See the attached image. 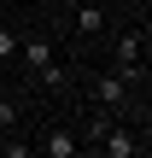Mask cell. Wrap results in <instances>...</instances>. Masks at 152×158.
<instances>
[{"mask_svg": "<svg viewBox=\"0 0 152 158\" xmlns=\"http://www.w3.org/2000/svg\"><path fill=\"white\" fill-rule=\"evenodd\" d=\"M18 59H23V64H29V70H35V76L47 82V88L59 82V64H53V53H47V41H18Z\"/></svg>", "mask_w": 152, "mask_h": 158, "instance_id": "6da1fadb", "label": "cell"}, {"mask_svg": "<svg viewBox=\"0 0 152 158\" xmlns=\"http://www.w3.org/2000/svg\"><path fill=\"white\" fill-rule=\"evenodd\" d=\"M129 88H135V82H129L123 70H111V76H94V100H100V106H111V111L129 100Z\"/></svg>", "mask_w": 152, "mask_h": 158, "instance_id": "7a4b0ae2", "label": "cell"}, {"mask_svg": "<svg viewBox=\"0 0 152 158\" xmlns=\"http://www.w3.org/2000/svg\"><path fill=\"white\" fill-rule=\"evenodd\" d=\"M100 147H105V158H135V152H141V141H135L129 129H117V123L100 129Z\"/></svg>", "mask_w": 152, "mask_h": 158, "instance_id": "3957f363", "label": "cell"}, {"mask_svg": "<svg viewBox=\"0 0 152 158\" xmlns=\"http://www.w3.org/2000/svg\"><path fill=\"white\" fill-rule=\"evenodd\" d=\"M76 147H82V141H76L70 129H53V135L41 141V152H47V158H76Z\"/></svg>", "mask_w": 152, "mask_h": 158, "instance_id": "277c9868", "label": "cell"}, {"mask_svg": "<svg viewBox=\"0 0 152 158\" xmlns=\"http://www.w3.org/2000/svg\"><path fill=\"white\" fill-rule=\"evenodd\" d=\"M70 18H76V35H100V29H105V12H100V6H76Z\"/></svg>", "mask_w": 152, "mask_h": 158, "instance_id": "5b68a950", "label": "cell"}, {"mask_svg": "<svg viewBox=\"0 0 152 158\" xmlns=\"http://www.w3.org/2000/svg\"><path fill=\"white\" fill-rule=\"evenodd\" d=\"M6 59H18V35H12V29H0V64H6Z\"/></svg>", "mask_w": 152, "mask_h": 158, "instance_id": "8992f818", "label": "cell"}, {"mask_svg": "<svg viewBox=\"0 0 152 158\" xmlns=\"http://www.w3.org/2000/svg\"><path fill=\"white\" fill-rule=\"evenodd\" d=\"M0 158H35V147H23V141H6V147H0Z\"/></svg>", "mask_w": 152, "mask_h": 158, "instance_id": "52a82bcc", "label": "cell"}]
</instances>
